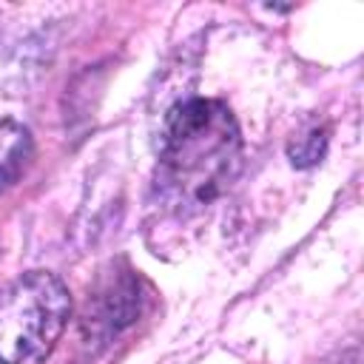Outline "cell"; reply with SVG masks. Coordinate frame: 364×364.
<instances>
[{"mask_svg":"<svg viewBox=\"0 0 364 364\" xmlns=\"http://www.w3.org/2000/svg\"><path fill=\"white\" fill-rule=\"evenodd\" d=\"M242 136L219 100H185L171 108L156 165V193L173 213L208 208L239 176Z\"/></svg>","mask_w":364,"mask_h":364,"instance_id":"1","label":"cell"},{"mask_svg":"<svg viewBox=\"0 0 364 364\" xmlns=\"http://www.w3.org/2000/svg\"><path fill=\"white\" fill-rule=\"evenodd\" d=\"M68 313V290L54 273L31 270L0 287V364H46Z\"/></svg>","mask_w":364,"mask_h":364,"instance_id":"2","label":"cell"},{"mask_svg":"<svg viewBox=\"0 0 364 364\" xmlns=\"http://www.w3.org/2000/svg\"><path fill=\"white\" fill-rule=\"evenodd\" d=\"M31 156V134L14 119L0 122V191H6L26 168Z\"/></svg>","mask_w":364,"mask_h":364,"instance_id":"3","label":"cell"},{"mask_svg":"<svg viewBox=\"0 0 364 364\" xmlns=\"http://www.w3.org/2000/svg\"><path fill=\"white\" fill-rule=\"evenodd\" d=\"M327 151V134L324 131H310L307 136H301L299 142L290 145V159L293 165L299 168H307V165H316Z\"/></svg>","mask_w":364,"mask_h":364,"instance_id":"4","label":"cell"},{"mask_svg":"<svg viewBox=\"0 0 364 364\" xmlns=\"http://www.w3.org/2000/svg\"><path fill=\"white\" fill-rule=\"evenodd\" d=\"M333 364H361V350H358V347H350V350H344Z\"/></svg>","mask_w":364,"mask_h":364,"instance_id":"5","label":"cell"}]
</instances>
